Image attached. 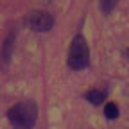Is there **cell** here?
Wrapping results in <instances>:
<instances>
[{"label":"cell","mask_w":129,"mask_h":129,"mask_svg":"<svg viewBox=\"0 0 129 129\" xmlns=\"http://www.w3.org/2000/svg\"><path fill=\"white\" fill-rule=\"evenodd\" d=\"M117 2H118V0H101V9H102V13H104V14H109L113 9H115Z\"/></svg>","instance_id":"cell-6"},{"label":"cell","mask_w":129,"mask_h":129,"mask_svg":"<svg viewBox=\"0 0 129 129\" xmlns=\"http://www.w3.org/2000/svg\"><path fill=\"white\" fill-rule=\"evenodd\" d=\"M86 99H88L91 104L99 106V104L104 102V99H106V91H101V90H90V91L86 93Z\"/></svg>","instance_id":"cell-5"},{"label":"cell","mask_w":129,"mask_h":129,"mask_svg":"<svg viewBox=\"0 0 129 129\" xmlns=\"http://www.w3.org/2000/svg\"><path fill=\"white\" fill-rule=\"evenodd\" d=\"M104 115H106L108 118H117V117H118V108L113 104V102L106 104V108H104Z\"/></svg>","instance_id":"cell-7"},{"label":"cell","mask_w":129,"mask_h":129,"mask_svg":"<svg viewBox=\"0 0 129 129\" xmlns=\"http://www.w3.org/2000/svg\"><path fill=\"white\" fill-rule=\"evenodd\" d=\"M7 118L11 122V125L14 129H30L34 127L36 118H38V108L32 101H23L14 104L9 113H7Z\"/></svg>","instance_id":"cell-1"},{"label":"cell","mask_w":129,"mask_h":129,"mask_svg":"<svg viewBox=\"0 0 129 129\" xmlns=\"http://www.w3.org/2000/svg\"><path fill=\"white\" fill-rule=\"evenodd\" d=\"M27 25L36 32H47L54 27V16L47 11H32L27 16Z\"/></svg>","instance_id":"cell-3"},{"label":"cell","mask_w":129,"mask_h":129,"mask_svg":"<svg viewBox=\"0 0 129 129\" xmlns=\"http://www.w3.org/2000/svg\"><path fill=\"white\" fill-rule=\"evenodd\" d=\"M14 40H16V34H14V32H11V34L6 38V41H4V47H2V59H4L6 63L11 59L13 48H14Z\"/></svg>","instance_id":"cell-4"},{"label":"cell","mask_w":129,"mask_h":129,"mask_svg":"<svg viewBox=\"0 0 129 129\" xmlns=\"http://www.w3.org/2000/svg\"><path fill=\"white\" fill-rule=\"evenodd\" d=\"M90 61V48L83 36H75L70 45V54H68V64L74 70H83L88 67Z\"/></svg>","instance_id":"cell-2"}]
</instances>
